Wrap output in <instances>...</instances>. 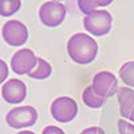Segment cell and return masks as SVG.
I'll return each instance as SVG.
<instances>
[{"label":"cell","mask_w":134,"mask_h":134,"mask_svg":"<svg viewBox=\"0 0 134 134\" xmlns=\"http://www.w3.org/2000/svg\"><path fill=\"white\" fill-rule=\"evenodd\" d=\"M69 57L79 64L91 63L98 54V43L86 34H74L67 42Z\"/></svg>","instance_id":"obj_1"},{"label":"cell","mask_w":134,"mask_h":134,"mask_svg":"<svg viewBox=\"0 0 134 134\" xmlns=\"http://www.w3.org/2000/svg\"><path fill=\"white\" fill-rule=\"evenodd\" d=\"M113 18L105 9H97L95 12L83 19V26L87 32L94 36H103L110 32Z\"/></svg>","instance_id":"obj_2"},{"label":"cell","mask_w":134,"mask_h":134,"mask_svg":"<svg viewBox=\"0 0 134 134\" xmlns=\"http://www.w3.org/2000/svg\"><path fill=\"white\" fill-rule=\"evenodd\" d=\"M51 115L55 121L67 124L78 114V105L70 97H59L51 103Z\"/></svg>","instance_id":"obj_3"},{"label":"cell","mask_w":134,"mask_h":134,"mask_svg":"<svg viewBox=\"0 0 134 134\" xmlns=\"http://www.w3.org/2000/svg\"><path fill=\"white\" fill-rule=\"evenodd\" d=\"M38 119V111L32 106H19L8 111L5 121L8 126L14 129H21L35 125Z\"/></svg>","instance_id":"obj_4"},{"label":"cell","mask_w":134,"mask_h":134,"mask_svg":"<svg viewBox=\"0 0 134 134\" xmlns=\"http://www.w3.org/2000/svg\"><path fill=\"white\" fill-rule=\"evenodd\" d=\"M66 18V7L59 2H46L39 9L40 21L50 28L58 27Z\"/></svg>","instance_id":"obj_5"},{"label":"cell","mask_w":134,"mask_h":134,"mask_svg":"<svg viewBox=\"0 0 134 134\" xmlns=\"http://www.w3.org/2000/svg\"><path fill=\"white\" fill-rule=\"evenodd\" d=\"M3 39L12 47H19L24 44L28 39L27 27L18 20H8L2 28Z\"/></svg>","instance_id":"obj_6"},{"label":"cell","mask_w":134,"mask_h":134,"mask_svg":"<svg viewBox=\"0 0 134 134\" xmlns=\"http://www.w3.org/2000/svg\"><path fill=\"white\" fill-rule=\"evenodd\" d=\"M38 64V58L35 57L32 50L30 48H23L19 50L14 54V57L11 58V69L15 74L24 75L30 74Z\"/></svg>","instance_id":"obj_7"},{"label":"cell","mask_w":134,"mask_h":134,"mask_svg":"<svg viewBox=\"0 0 134 134\" xmlns=\"http://www.w3.org/2000/svg\"><path fill=\"white\" fill-rule=\"evenodd\" d=\"M91 87L94 91L102 98H110L118 91V81L114 74L109 71H100L94 75Z\"/></svg>","instance_id":"obj_8"},{"label":"cell","mask_w":134,"mask_h":134,"mask_svg":"<svg viewBox=\"0 0 134 134\" xmlns=\"http://www.w3.org/2000/svg\"><path fill=\"white\" fill-rule=\"evenodd\" d=\"M2 97L7 103H21L27 97V87L23 81L9 79L2 87Z\"/></svg>","instance_id":"obj_9"},{"label":"cell","mask_w":134,"mask_h":134,"mask_svg":"<svg viewBox=\"0 0 134 134\" xmlns=\"http://www.w3.org/2000/svg\"><path fill=\"white\" fill-rule=\"evenodd\" d=\"M117 97L121 115L134 122V90L129 87H121L117 91Z\"/></svg>","instance_id":"obj_10"},{"label":"cell","mask_w":134,"mask_h":134,"mask_svg":"<svg viewBox=\"0 0 134 134\" xmlns=\"http://www.w3.org/2000/svg\"><path fill=\"white\" fill-rule=\"evenodd\" d=\"M82 100L83 103L87 106V107H91V109H99L102 107L106 102V98H102L99 97L91 86L86 87L83 90V94H82Z\"/></svg>","instance_id":"obj_11"},{"label":"cell","mask_w":134,"mask_h":134,"mask_svg":"<svg viewBox=\"0 0 134 134\" xmlns=\"http://www.w3.org/2000/svg\"><path fill=\"white\" fill-rule=\"evenodd\" d=\"M51 72H52L51 64H50L48 62H46L44 59H42V58H38V64H36V67L28 74V76L32 78V79H40V81H42V79H46V78H48V76L51 75Z\"/></svg>","instance_id":"obj_12"},{"label":"cell","mask_w":134,"mask_h":134,"mask_svg":"<svg viewBox=\"0 0 134 134\" xmlns=\"http://www.w3.org/2000/svg\"><path fill=\"white\" fill-rule=\"evenodd\" d=\"M111 2L110 0H105V2H88V0H79L78 2V7L85 15H91L93 12H95L98 7H105L109 5Z\"/></svg>","instance_id":"obj_13"},{"label":"cell","mask_w":134,"mask_h":134,"mask_svg":"<svg viewBox=\"0 0 134 134\" xmlns=\"http://www.w3.org/2000/svg\"><path fill=\"white\" fill-rule=\"evenodd\" d=\"M119 78L126 86L134 87V62H127L121 67Z\"/></svg>","instance_id":"obj_14"},{"label":"cell","mask_w":134,"mask_h":134,"mask_svg":"<svg viewBox=\"0 0 134 134\" xmlns=\"http://www.w3.org/2000/svg\"><path fill=\"white\" fill-rule=\"evenodd\" d=\"M20 5V0H2L0 2V14L2 16H12L16 11H19Z\"/></svg>","instance_id":"obj_15"},{"label":"cell","mask_w":134,"mask_h":134,"mask_svg":"<svg viewBox=\"0 0 134 134\" xmlns=\"http://www.w3.org/2000/svg\"><path fill=\"white\" fill-rule=\"evenodd\" d=\"M118 131L119 134H134V125L126 122L125 119L118 121Z\"/></svg>","instance_id":"obj_16"},{"label":"cell","mask_w":134,"mask_h":134,"mask_svg":"<svg viewBox=\"0 0 134 134\" xmlns=\"http://www.w3.org/2000/svg\"><path fill=\"white\" fill-rule=\"evenodd\" d=\"M42 134H64V131L57 126H47L46 129L43 130Z\"/></svg>","instance_id":"obj_17"},{"label":"cell","mask_w":134,"mask_h":134,"mask_svg":"<svg viewBox=\"0 0 134 134\" xmlns=\"http://www.w3.org/2000/svg\"><path fill=\"white\" fill-rule=\"evenodd\" d=\"M81 134H106V133H105L103 129L94 126V127H87V129H85Z\"/></svg>","instance_id":"obj_18"},{"label":"cell","mask_w":134,"mask_h":134,"mask_svg":"<svg viewBox=\"0 0 134 134\" xmlns=\"http://www.w3.org/2000/svg\"><path fill=\"white\" fill-rule=\"evenodd\" d=\"M2 67H3V76H2V81H4V78H5V72H7V66L5 63L2 60Z\"/></svg>","instance_id":"obj_19"},{"label":"cell","mask_w":134,"mask_h":134,"mask_svg":"<svg viewBox=\"0 0 134 134\" xmlns=\"http://www.w3.org/2000/svg\"><path fill=\"white\" fill-rule=\"evenodd\" d=\"M18 134H35V133H32V131H27V130H24V131H19Z\"/></svg>","instance_id":"obj_20"}]
</instances>
